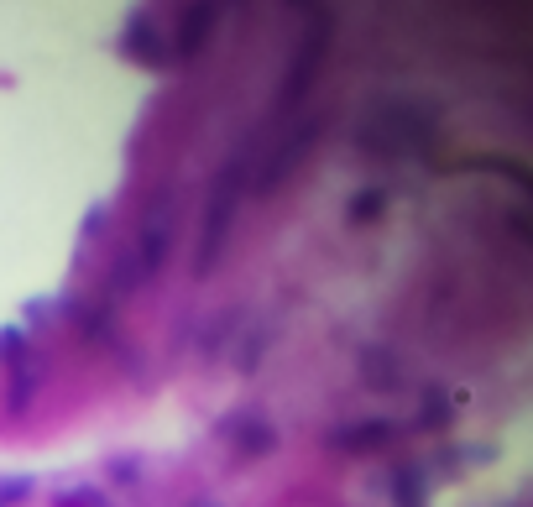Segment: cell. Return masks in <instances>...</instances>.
I'll return each instance as SVG.
<instances>
[{"mask_svg":"<svg viewBox=\"0 0 533 507\" xmlns=\"http://www.w3.org/2000/svg\"><path fill=\"white\" fill-rule=\"evenodd\" d=\"M293 6H304V0H293Z\"/></svg>","mask_w":533,"mask_h":507,"instance_id":"cell-9","label":"cell"},{"mask_svg":"<svg viewBox=\"0 0 533 507\" xmlns=\"http://www.w3.org/2000/svg\"><path fill=\"white\" fill-rule=\"evenodd\" d=\"M387 434H392L387 424H366V429H351V434H340V440H345V445H382Z\"/></svg>","mask_w":533,"mask_h":507,"instance_id":"cell-7","label":"cell"},{"mask_svg":"<svg viewBox=\"0 0 533 507\" xmlns=\"http://www.w3.org/2000/svg\"><path fill=\"white\" fill-rule=\"evenodd\" d=\"M314 136H319V121H314V126H304V131H298L293 142H288V147L277 152L267 168H262V178H257V194H272V189H277V178H288V168L298 163V157H309V142H314Z\"/></svg>","mask_w":533,"mask_h":507,"instance_id":"cell-4","label":"cell"},{"mask_svg":"<svg viewBox=\"0 0 533 507\" xmlns=\"http://www.w3.org/2000/svg\"><path fill=\"white\" fill-rule=\"evenodd\" d=\"M236 204H241V157H236V163H225L220 178H215V199H210V210H204V236H199V257H194L199 272H210V267L220 262Z\"/></svg>","mask_w":533,"mask_h":507,"instance_id":"cell-1","label":"cell"},{"mask_svg":"<svg viewBox=\"0 0 533 507\" xmlns=\"http://www.w3.org/2000/svg\"><path fill=\"white\" fill-rule=\"evenodd\" d=\"M210 16H215L210 0H194V6L183 11V37H178V53L183 58H194L204 48V37H210Z\"/></svg>","mask_w":533,"mask_h":507,"instance_id":"cell-6","label":"cell"},{"mask_svg":"<svg viewBox=\"0 0 533 507\" xmlns=\"http://www.w3.org/2000/svg\"><path fill=\"white\" fill-rule=\"evenodd\" d=\"M324 42H330V27H309L304 48H298V58H293V79H288V89H283V100H288V105H293L298 95H304L309 79L319 74V53H324Z\"/></svg>","mask_w":533,"mask_h":507,"instance_id":"cell-3","label":"cell"},{"mask_svg":"<svg viewBox=\"0 0 533 507\" xmlns=\"http://www.w3.org/2000/svg\"><path fill=\"white\" fill-rule=\"evenodd\" d=\"M398 502H403V507H424V492H419V476H408V471L398 476Z\"/></svg>","mask_w":533,"mask_h":507,"instance_id":"cell-8","label":"cell"},{"mask_svg":"<svg viewBox=\"0 0 533 507\" xmlns=\"http://www.w3.org/2000/svg\"><path fill=\"white\" fill-rule=\"evenodd\" d=\"M121 53H131V58H142L147 68H157L162 63V37H157V27L136 11L131 16V27H126V37H121Z\"/></svg>","mask_w":533,"mask_h":507,"instance_id":"cell-5","label":"cell"},{"mask_svg":"<svg viewBox=\"0 0 533 507\" xmlns=\"http://www.w3.org/2000/svg\"><path fill=\"white\" fill-rule=\"evenodd\" d=\"M173 194H162V210L152 204V215L142 225V241H136V278H147V272L162 267V257H168V241H173Z\"/></svg>","mask_w":533,"mask_h":507,"instance_id":"cell-2","label":"cell"}]
</instances>
